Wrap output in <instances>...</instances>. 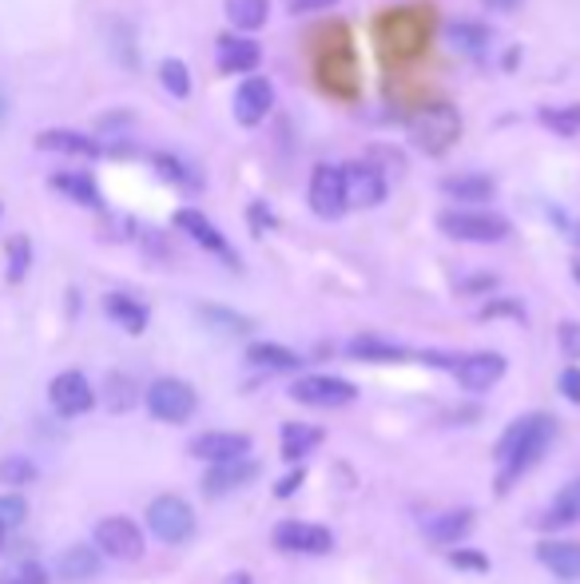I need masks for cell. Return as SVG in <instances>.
<instances>
[{"mask_svg":"<svg viewBox=\"0 0 580 584\" xmlns=\"http://www.w3.org/2000/svg\"><path fill=\"white\" fill-rule=\"evenodd\" d=\"M548 441H553V418L548 414H525V418H517L509 430L501 433L497 441V462H501V477H497V489H509L517 477L533 469L541 462V453L548 450Z\"/></svg>","mask_w":580,"mask_h":584,"instance_id":"6da1fadb","label":"cell"},{"mask_svg":"<svg viewBox=\"0 0 580 584\" xmlns=\"http://www.w3.org/2000/svg\"><path fill=\"white\" fill-rule=\"evenodd\" d=\"M410 135H414V144L422 147V152L446 155L449 147L458 144L461 116L449 108V104H429V108H422L414 120H410Z\"/></svg>","mask_w":580,"mask_h":584,"instance_id":"7a4b0ae2","label":"cell"},{"mask_svg":"<svg viewBox=\"0 0 580 584\" xmlns=\"http://www.w3.org/2000/svg\"><path fill=\"white\" fill-rule=\"evenodd\" d=\"M147 525H152V533L164 545H184V540L196 537V513H191V505L179 493L155 497L152 505H147Z\"/></svg>","mask_w":580,"mask_h":584,"instance_id":"3957f363","label":"cell"},{"mask_svg":"<svg viewBox=\"0 0 580 584\" xmlns=\"http://www.w3.org/2000/svg\"><path fill=\"white\" fill-rule=\"evenodd\" d=\"M438 227L449 239H465V243H501L509 235V219L493 211H446Z\"/></svg>","mask_w":580,"mask_h":584,"instance_id":"277c9868","label":"cell"},{"mask_svg":"<svg viewBox=\"0 0 580 584\" xmlns=\"http://www.w3.org/2000/svg\"><path fill=\"white\" fill-rule=\"evenodd\" d=\"M196 409H199L196 390L187 386V382H179V378H159V382L147 386V414H152L155 421L179 426V421H187Z\"/></svg>","mask_w":580,"mask_h":584,"instance_id":"5b68a950","label":"cell"},{"mask_svg":"<svg viewBox=\"0 0 580 584\" xmlns=\"http://www.w3.org/2000/svg\"><path fill=\"white\" fill-rule=\"evenodd\" d=\"M96 549L99 557L111 561H140L143 557V533L132 517H104L96 525Z\"/></svg>","mask_w":580,"mask_h":584,"instance_id":"8992f818","label":"cell"},{"mask_svg":"<svg viewBox=\"0 0 580 584\" xmlns=\"http://www.w3.org/2000/svg\"><path fill=\"white\" fill-rule=\"evenodd\" d=\"M291 397L315 409H339V406H351L354 397H358V390H354V382H346V378L310 374V378H298L295 386H291Z\"/></svg>","mask_w":580,"mask_h":584,"instance_id":"52a82bcc","label":"cell"},{"mask_svg":"<svg viewBox=\"0 0 580 584\" xmlns=\"http://www.w3.org/2000/svg\"><path fill=\"white\" fill-rule=\"evenodd\" d=\"M48 402H52L60 418H80V414H88L96 406V390L80 370H64V374H56L48 382Z\"/></svg>","mask_w":580,"mask_h":584,"instance_id":"ba28073f","label":"cell"},{"mask_svg":"<svg viewBox=\"0 0 580 584\" xmlns=\"http://www.w3.org/2000/svg\"><path fill=\"white\" fill-rule=\"evenodd\" d=\"M342 188H346V207H378L390 183L378 167H370L366 159H354V164L342 167Z\"/></svg>","mask_w":580,"mask_h":584,"instance_id":"9c48e42d","label":"cell"},{"mask_svg":"<svg viewBox=\"0 0 580 584\" xmlns=\"http://www.w3.org/2000/svg\"><path fill=\"white\" fill-rule=\"evenodd\" d=\"M274 549L322 557V552L334 549V537H330V529L310 525V521H283V525H274Z\"/></svg>","mask_w":580,"mask_h":584,"instance_id":"30bf717a","label":"cell"},{"mask_svg":"<svg viewBox=\"0 0 580 584\" xmlns=\"http://www.w3.org/2000/svg\"><path fill=\"white\" fill-rule=\"evenodd\" d=\"M251 453V433H235V430H208L191 441V457L211 465L223 462H242Z\"/></svg>","mask_w":580,"mask_h":584,"instance_id":"8fae6325","label":"cell"},{"mask_svg":"<svg viewBox=\"0 0 580 584\" xmlns=\"http://www.w3.org/2000/svg\"><path fill=\"white\" fill-rule=\"evenodd\" d=\"M310 207L322 219H339L346 211V188H342V167L318 164L310 171Z\"/></svg>","mask_w":580,"mask_h":584,"instance_id":"7c38bea8","label":"cell"},{"mask_svg":"<svg viewBox=\"0 0 580 584\" xmlns=\"http://www.w3.org/2000/svg\"><path fill=\"white\" fill-rule=\"evenodd\" d=\"M453 374H458V382L465 390L482 394V390H493L505 378V358H501V354H493V350L465 354V358H458V362H453Z\"/></svg>","mask_w":580,"mask_h":584,"instance_id":"4fadbf2b","label":"cell"},{"mask_svg":"<svg viewBox=\"0 0 580 584\" xmlns=\"http://www.w3.org/2000/svg\"><path fill=\"white\" fill-rule=\"evenodd\" d=\"M271 104H274L271 80H263V76L242 80L239 92H235V120H239L242 128H255V123H263V120H267Z\"/></svg>","mask_w":580,"mask_h":584,"instance_id":"5bb4252c","label":"cell"},{"mask_svg":"<svg viewBox=\"0 0 580 584\" xmlns=\"http://www.w3.org/2000/svg\"><path fill=\"white\" fill-rule=\"evenodd\" d=\"M255 477H259V462H251V457H242V462L211 465L208 474H203V493H208V497H223V493H230V489L251 486Z\"/></svg>","mask_w":580,"mask_h":584,"instance_id":"9a60e30c","label":"cell"},{"mask_svg":"<svg viewBox=\"0 0 580 584\" xmlns=\"http://www.w3.org/2000/svg\"><path fill=\"white\" fill-rule=\"evenodd\" d=\"M176 227H179V231H187V235H191V239H196V243L203 247V251L220 254L223 263H230V266L239 263V259H235V251H230V247H227V239H223V235L215 231V223H211V219H203L199 211L184 207V211H179V215H176Z\"/></svg>","mask_w":580,"mask_h":584,"instance_id":"2e32d148","label":"cell"},{"mask_svg":"<svg viewBox=\"0 0 580 584\" xmlns=\"http://www.w3.org/2000/svg\"><path fill=\"white\" fill-rule=\"evenodd\" d=\"M536 557L560 581H580V540H545V545H536Z\"/></svg>","mask_w":580,"mask_h":584,"instance_id":"e0dca14e","label":"cell"},{"mask_svg":"<svg viewBox=\"0 0 580 584\" xmlns=\"http://www.w3.org/2000/svg\"><path fill=\"white\" fill-rule=\"evenodd\" d=\"M577 521H580V477L553 497V505L545 509V517L536 521V525H541V529H569Z\"/></svg>","mask_w":580,"mask_h":584,"instance_id":"ac0fdd59","label":"cell"},{"mask_svg":"<svg viewBox=\"0 0 580 584\" xmlns=\"http://www.w3.org/2000/svg\"><path fill=\"white\" fill-rule=\"evenodd\" d=\"M99 564H104L99 549H92V545H72V549L60 552L56 573L64 576V581H92V576L99 573Z\"/></svg>","mask_w":580,"mask_h":584,"instance_id":"d6986e66","label":"cell"},{"mask_svg":"<svg viewBox=\"0 0 580 584\" xmlns=\"http://www.w3.org/2000/svg\"><path fill=\"white\" fill-rule=\"evenodd\" d=\"M263 60V48L255 40H242V36H223L220 40V68L223 72H251Z\"/></svg>","mask_w":580,"mask_h":584,"instance_id":"ffe728a7","label":"cell"},{"mask_svg":"<svg viewBox=\"0 0 580 584\" xmlns=\"http://www.w3.org/2000/svg\"><path fill=\"white\" fill-rule=\"evenodd\" d=\"M36 147H40V152H52V155H99L96 140H88V135H80V132H64V128L40 132L36 135Z\"/></svg>","mask_w":580,"mask_h":584,"instance_id":"44dd1931","label":"cell"},{"mask_svg":"<svg viewBox=\"0 0 580 584\" xmlns=\"http://www.w3.org/2000/svg\"><path fill=\"white\" fill-rule=\"evenodd\" d=\"M470 529H473L470 509H453V513H441V517L426 521V537L434 540V545H458Z\"/></svg>","mask_w":580,"mask_h":584,"instance_id":"7402d4cb","label":"cell"},{"mask_svg":"<svg viewBox=\"0 0 580 584\" xmlns=\"http://www.w3.org/2000/svg\"><path fill=\"white\" fill-rule=\"evenodd\" d=\"M104 310H108V319L120 322L128 334H143V331H147V307H143V302H135V298L108 295V298H104Z\"/></svg>","mask_w":580,"mask_h":584,"instance_id":"603a6c76","label":"cell"},{"mask_svg":"<svg viewBox=\"0 0 580 584\" xmlns=\"http://www.w3.org/2000/svg\"><path fill=\"white\" fill-rule=\"evenodd\" d=\"M247 358H251V366H267V370H298L303 366V358L295 350L279 346V342H255Z\"/></svg>","mask_w":580,"mask_h":584,"instance_id":"cb8c5ba5","label":"cell"},{"mask_svg":"<svg viewBox=\"0 0 580 584\" xmlns=\"http://www.w3.org/2000/svg\"><path fill=\"white\" fill-rule=\"evenodd\" d=\"M267 12H271V0H227V21L242 33H255L267 24Z\"/></svg>","mask_w":580,"mask_h":584,"instance_id":"d4e9b609","label":"cell"},{"mask_svg":"<svg viewBox=\"0 0 580 584\" xmlns=\"http://www.w3.org/2000/svg\"><path fill=\"white\" fill-rule=\"evenodd\" d=\"M318 441H322V430L303 426V421H291V426H283V457L286 462H298V457H307L315 450Z\"/></svg>","mask_w":580,"mask_h":584,"instance_id":"484cf974","label":"cell"},{"mask_svg":"<svg viewBox=\"0 0 580 584\" xmlns=\"http://www.w3.org/2000/svg\"><path fill=\"white\" fill-rule=\"evenodd\" d=\"M446 188V195L453 199H465V203H485V199H493V179L489 176H453L441 183Z\"/></svg>","mask_w":580,"mask_h":584,"instance_id":"4316f807","label":"cell"},{"mask_svg":"<svg viewBox=\"0 0 580 584\" xmlns=\"http://www.w3.org/2000/svg\"><path fill=\"white\" fill-rule=\"evenodd\" d=\"M52 188L60 191V195H68V199H76V203H84V207H96V203H99V191H96V183H92V176L60 171V176H52Z\"/></svg>","mask_w":580,"mask_h":584,"instance_id":"83f0119b","label":"cell"},{"mask_svg":"<svg viewBox=\"0 0 580 584\" xmlns=\"http://www.w3.org/2000/svg\"><path fill=\"white\" fill-rule=\"evenodd\" d=\"M351 354H354V358H366V362H402V358H410L402 346H394V342H382V338H354Z\"/></svg>","mask_w":580,"mask_h":584,"instance_id":"f1b7e54d","label":"cell"},{"mask_svg":"<svg viewBox=\"0 0 580 584\" xmlns=\"http://www.w3.org/2000/svg\"><path fill=\"white\" fill-rule=\"evenodd\" d=\"M0 481L4 486H28V481H36V462H28L24 453L0 457Z\"/></svg>","mask_w":580,"mask_h":584,"instance_id":"f546056e","label":"cell"},{"mask_svg":"<svg viewBox=\"0 0 580 584\" xmlns=\"http://www.w3.org/2000/svg\"><path fill=\"white\" fill-rule=\"evenodd\" d=\"M541 123L557 135H577L580 132V104H569V108H541Z\"/></svg>","mask_w":580,"mask_h":584,"instance_id":"4dcf8cb0","label":"cell"},{"mask_svg":"<svg viewBox=\"0 0 580 584\" xmlns=\"http://www.w3.org/2000/svg\"><path fill=\"white\" fill-rule=\"evenodd\" d=\"M140 402V390L128 374H111L108 378V409L111 414H123V409H132Z\"/></svg>","mask_w":580,"mask_h":584,"instance_id":"1f68e13d","label":"cell"},{"mask_svg":"<svg viewBox=\"0 0 580 584\" xmlns=\"http://www.w3.org/2000/svg\"><path fill=\"white\" fill-rule=\"evenodd\" d=\"M159 80H164V88L176 99L191 96V72H187L184 60H164V64H159Z\"/></svg>","mask_w":580,"mask_h":584,"instance_id":"d6a6232c","label":"cell"},{"mask_svg":"<svg viewBox=\"0 0 580 584\" xmlns=\"http://www.w3.org/2000/svg\"><path fill=\"white\" fill-rule=\"evenodd\" d=\"M199 314H203V322L220 326L223 334H247V331H251V319L230 314V310H223V307H199Z\"/></svg>","mask_w":580,"mask_h":584,"instance_id":"836d02e7","label":"cell"},{"mask_svg":"<svg viewBox=\"0 0 580 584\" xmlns=\"http://www.w3.org/2000/svg\"><path fill=\"white\" fill-rule=\"evenodd\" d=\"M28 263H33V243L24 235L9 239V283H21L28 275Z\"/></svg>","mask_w":580,"mask_h":584,"instance_id":"e575fe53","label":"cell"},{"mask_svg":"<svg viewBox=\"0 0 580 584\" xmlns=\"http://www.w3.org/2000/svg\"><path fill=\"white\" fill-rule=\"evenodd\" d=\"M0 584H48V573H45V564L16 561V564H9V569L0 573Z\"/></svg>","mask_w":580,"mask_h":584,"instance_id":"d590c367","label":"cell"},{"mask_svg":"<svg viewBox=\"0 0 580 584\" xmlns=\"http://www.w3.org/2000/svg\"><path fill=\"white\" fill-rule=\"evenodd\" d=\"M28 517V501L21 493H0V533L16 529Z\"/></svg>","mask_w":580,"mask_h":584,"instance_id":"8d00e7d4","label":"cell"},{"mask_svg":"<svg viewBox=\"0 0 580 584\" xmlns=\"http://www.w3.org/2000/svg\"><path fill=\"white\" fill-rule=\"evenodd\" d=\"M557 342H560V354L577 362V358H580V322H560Z\"/></svg>","mask_w":580,"mask_h":584,"instance_id":"74e56055","label":"cell"},{"mask_svg":"<svg viewBox=\"0 0 580 584\" xmlns=\"http://www.w3.org/2000/svg\"><path fill=\"white\" fill-rule=\"evenodd\" d=\"M155 167H159V171H164L167 179H179L184 188H203V183H199V179L191 176V171H187V167L179 164V159H167V155H159V159H155Z\"/></svg>","mask_w":580,"mask_h":584,"instance_id":"f35d334b","label":"cell"},{"mask_svg":"<svg viewBox=\"0 0 580 584\" xmlns=\"http://www.w3.org/2000/svg\"><path fill=\"white\" fill-rule=\"evenodd\" d=\"M449 564H453V569H473V573H485V569H489V561L473 549H453L449 552Z\"/></svg>","mask_w":580,"mask_h":584,"instance_id":"ab89813d","label":"cell"},{"mask_svg":"<svg viewBox=\"0 0 580 584\" xmlns=\"http://www.w3.org/2000/svg\"><path fill=\"white\" fill-rule=\"evenodd\" d=\"M560 394L569 397V402H577L580 406V366H569L565 374H560Z\"/></svg>","mask_w":580,"mask_h":584,"instance_id":"60d3db41","label":"cell"},{"mask_svg":"<svg viewBox=\"0 0 580 584\" xmlns=\"http://www.w3.org/2000/svg\"><path fill=\"white\" fill-rule=\"evenodd\" d=\"M453 40H461V45H470L473 52H477V45L485 40V33H482V28H473L470 21H461L458 28H453Z\"/></svg>","mask_w":580,"mask_h":584,"instance_id":"b9f144b4","label":"cell"},{"mask_svg":"<svg viewBox=\"0 0 580 584\" xmlns=\"http://www.w3.org/2000/svg\"><path fill=\"white\" fill-rule=\"evenodd\" d=\"M303 477H307V474H303V469H295V474H291V477H283V481H279V489H274V497H291L298 486H303Z\"/></svg>","mask_w":580,"mask_h":584,"instance_id":"7bdbcfd3","label":"cell"},{"mask_svg":"<svg viewBox=\"0 0 580 584\" xmlns=\"http://www.w3.org/2000/svg\"><path fill=\"white\" fill-rule=\"evenodd\" d=\"M497 314H513V319H525V310L513 307V302H497V307H485V319H497Z\"/></svg>","mask_w":580,"mask_h":584,"instance_id":"ee69618b","label":"cell"},{"mask_svg":"<svg viewBox=\"0 0 580 584\" xmlns=\"http://www.w3.org/2000/svg\"><path fill=\"white\" fill-rule=\"evenodd\" d=\"M334 0H291V9L295 12H318V9H330Z\"/></svg>","mask_w":580,"mask_h":584,"instance_id":"f6af8a7d","label":"cell"},{"mask_svg":"<svg viewBox=\"0 0 580 584\" xmlns=\"http://www.w3.org/2000/svg\"><path fill=\"white\" fill-rule=\"evenodd\" d=\"M493 4H497V9H513L517 0H493Z\"/></svg>","mask_w":580,"mask_h":584,"instance_id":"bcb514c9","label":"cell"},{"mask_svg":"<svg viewBox=\"0 0 580 584\" xmlns=\"http://www.w3.org/2000/svg\"><path fill=\"white\" fill-rule=\"evenodd\" d=\"M230 584H251V576H242V573H239V576H230Z\"/></svg>","mask_w":580,"mask_h":584,"instance_id":"7dc6e473","label":"cell"},{"mask_svg":"<svg viewBox=\"0 0 580 584\" xmlns=\"http://www.w3.org/2000/svg\"><path fill=\"white\" fill-rule=\"evenodd\" d=\"M572 275H577V283H580V263H577V266H572Z\"/></svg>","mask_w":580,"mask_h":584,"instance_id":"c3c4849f","label":"cell"},{"mask_svg":"<svg viewBox=\"0 0 580 584\" xmlns=\"http://www.w3.org/2000/svg\"><path fill=\"white\" fill-rule=\"evenodd\" d=\"M4 537H9V533H0V549H4Z\"/></svg>","mask_w":580,"mask_h":584,"instance_id":"681fc988","label":"cell"}]
</instances>
